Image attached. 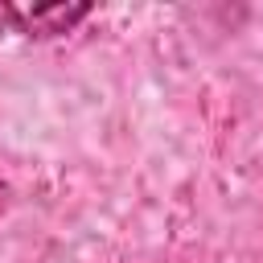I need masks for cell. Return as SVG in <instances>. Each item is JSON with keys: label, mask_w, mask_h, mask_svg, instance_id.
<instances>
[{"label": "cell", "mask_w": 263, "mask_h": 263, "mask_svg": "<svg viewBox=\"0 0 263 263\" xmlns=\"http://www.w3.org/2000/svg\"><path fill=\"white\" fill-rule=\"evenodd\" d=\"M0 16L4 21H16L21 29H45L41 37H49V33H66L78 16H86V8H49V12H16V8H0Z\"/></svg>", "instance_id": "cell-1"}]
</instances>
